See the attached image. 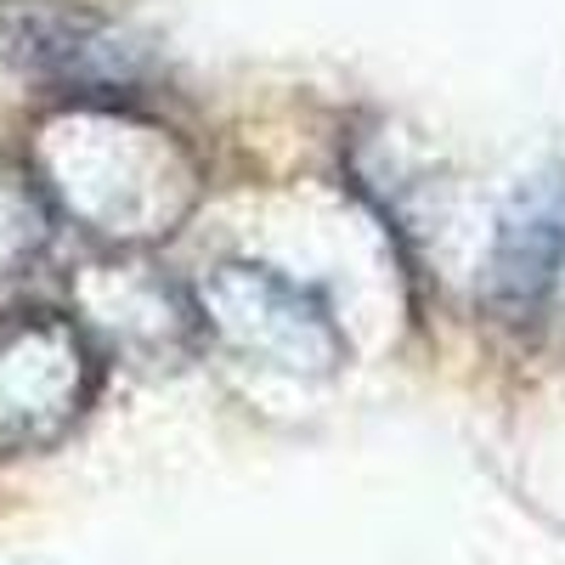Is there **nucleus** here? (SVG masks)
I'll return each instance as SVG.
<instances>
[{
	"mask_svg": "<svg viewBox=\"0 0 565 565\" xmlns=\"http://www.w3.org/2000/svg\"><path fill=\"white\" fill-rule=\"evenodd\" d=\"M193 317L210 334L238 351L244 362L322 380L345 362V334L334 328L322 300H311L300 282H289L271 266L255 260H221L199 277Z\"/></svg>",
	"mask_w": 565,
	"mask_h": 565,
	"instance_id": "f03ea898",
	"label": "nucleus"
},
{
	"mask_svg": "<svg viewBox=\"0 0 565 565\" xmlns=\"http://www.w3.org/2000/svg\"><path fill=\"white\" fill-rule=\"evenodd\" d=\"M97 391V351L74 317L7 311L0 317V447H52Z\"/></svg>",
	"mask_w": 565,
	"mask_h": 565,
	"instance_id": "7ed1b4c3",
	"label": "nucleus"
},
{
	"mask_svg": "<svg viewBox=\"0 0 565 565\" xmlns=\"http://www.w3.org/2000/svg\"><path fill=\"white\" fill-rule=\"evenodd\" d=\"M40 186L57 210L79 215L114 244H148L175 232L199 199V164L186 148L136 114L79 108L45 130Z\"/></svg>",
	"mask_w": 565,
	"mask_h": 565,
	"instance_id": "f257e3e1",
	"label": "nucleus"
},
{
	"mask_svg": "<svg viewBox=\"0 0 565 565\" xmlns=\"http://www.w3.org/2000/svg\"><path fill=\"white\" fill-rule=\"evenodd\" d=\"M0 40L34 74L79 90H114L141 74L136 45L74 0H0Z\"/></svg>",
	"mask_w": 565,
	"mask_h": 565,
	"instance_id": "20e7f679",
	"label": "nucleus"
},
{
	"mask_svg": "<svg viewBox=\"0 0 565 565\" xmlns=\"http://www.w3.org/2000/svg\"><path fill=\"white\" fill-rule=\"evenodd\" d=\"M57 232V204L34 170L0 164V277L29 271Z\"/></svg>",
	"mask_w": 565,
	"mask_h": 565,
	"instance_id": "423d86ee",
	"label": "nucleus"
},
{
	"mask_svg": "<svg viewBox=\"0 0 565 565\" xmlns=\"http://www.w3.org/2000/svg\"><path fill=\"white\" fill-rule=\"evenodd\" d=\"M559 266H565V170L532 181L509 204L492 249V289L509 306H532Z\"/></svg>",
	"mask_w": 565,
	"mask_h": 565,
	"instance_id": "39448f33",
	"label": "nucleus"
}]
</instances>
